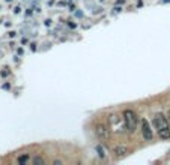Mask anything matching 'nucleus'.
Instances as JSON below:
<instances>
[{
  "label": "nucleus",
  "mask_w": 170,
  "mask_h": 165,
  "mask_svg": "<svg viewBox=\"0 0 170 165\" xmlns=\"http://www.w3.org/2000/svg\"><path fill=\"white\" fill-rule=\"evenodd\" d=\"M140 129H142V135H143L145 141H151L152 138H154V132H152V128H151L149 120L143 119L142 122H140Z\"/></svg>",
  "instance_id": "20e7f679"
},
{
  "label": "nucleus",
  "mask_w": 170,
  "mask_h": 165,
  "mask_svg": "<svg viewBox=\"0 0 170 165\" xmlns=\"http://www.w3.org/2000/svg\"><path fill=\"white\" fill-rule=\"evenodd\" d=\"M29 161H30V156H29V153L20 155L18 158H17V162H18V164H27Z\"/></svg>",
  "instance_id": "0eeeda50"
},
{
  "label": "nucleus",
  "mask_w": 170,
  "mask_h": 165,
  "mask_svg": "<svg viewBox=\"0 0 170 165\" xmlns=\"http://www.w3.org/2000/svg\"><path fill=\"white\" fill-rule=\"evenodd\" d=\"M128 153H130V147L125 146V144H118V146L113 147V156H114L116 159L124 158V156L128 155Z\"/></svg>",
  "instance_id": "39448f33"
},
{
  "label": "nucleus",
  "mask_w": 170,
  "mask_h": 165,
  "mask_svg": "<svg viewBox=\"0 0 170 165\" xmlns=\"http://www.w3.org/2000/svg\"><path fill=\"white\" fill-rule=\"evenodd\" d=\"M93 132H95L96 138L99 141H102V143L108 141L111 137V128H110L108 123H105V122H98L95 125V128H93Z\"/></svg>",
  "instance_id": "f03ea898"
},
{
  "label": "nucleus",
  "mask_w": 170,
  "mask_h": 165,
  "mask_svg": "<svg viewBox=\"0 0 170 165\" xmlns=\"http://www.w3.org/2000/svg\"><path fill=\"white\" fill-rule=\"evenodd\" d=\"M95 150L98 152V156H99V158H105V150H104V147H102L101 144L95 146Z\"/></svg>",
  "instance_id": "6e6552de"
},
{
  "label": "nucleus",
  "mask_w": 170,
  "mask_h": 165,
  "mask_svg": "<svg viewBox=\"0 0 170 165\" xmlns=\"http://www.w3.org/2000/svg\"><path fill=\"white\" fill-rule=\"evenodd\" d=\"M122 119H124V123H125V128L128 132H136L137 128H139V116L134 113L133 110L126 108L124 110V113H122Z\"/></svg>",
  "instance_id": "f257e3e1"
},
{
  "label": "nucleus",
  "mask_w": 170,
  "mask_h": 165,
  "mask_svg": "<svg viewBox=\"0 0 170 165\" xmlns=\"http://www.w3.org/2000/svg\"><path fill=\"white\" fill-rule=\"evenodd\" d=\"M157 134H158V137H160L161 140H170V125L164 126L161 129H158Z\"/></svg>",
  "instance_id": "423d86ee"
},
{
  "label": "nucleus",
  "mask_w": 170,
  "mask_h": 165,
  "mask_svg": "<svg viewBox=\"0 0 170 165\" xmlns=\"http://www.w3.org/2000/svg\"><path fill=\"white\" fill-rule=\"evenodd\" d=\"M166 116H167V119H169V122H170V110L167 111V114H166Z\"/></svg>",
  "instance_id": "9d476101"
},
{
  "label": "nucleus",
  "mask_w": 170,
  "mask_h": 165,
  "mask_svg": "<svg viewBox=\"0 0 170 165\" xmlns=\"http://www.w3.org/2000/svg\"><path fill=\"white\" fill-rule=\"evenodd\" d=\"M32 162H33L35 165H36V164H45L47 161H45L44 158H41V156H35V158L32 159Z\"/></svg>",
  "instance_id": "1a4fd4ad"
},
{
  "label": "nucleus",
  "mask_w": 170,
  "mask_h": 165,
  "mask_svg": "<svg viewBox=\"0 0 170 165\" xmlns=\"http://www.w3.org/2000/svg\"><path fill=\"white\" fill-rule=\"evenodd\" d=\"M152 125H154V128L158 131V129H161V128H164V126L170 125V122H169V119H167V116H166V114H163V113H157V114L154 116Z\"/></svg>",
  "instance_id": "7ed1b4c3"
}]
</instances>
